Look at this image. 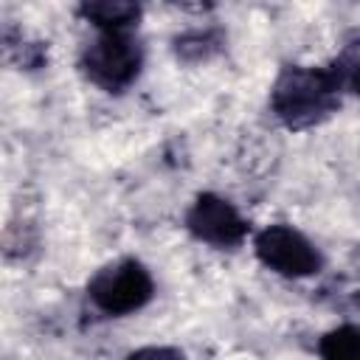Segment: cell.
<instances>
[{
	"label": "cell",
	"mask_w": 360,
	"mask_h": 360,
	"mask_svg": "<svg viewBox=\"0 0 360 360\" xmlns=\"http://www.w3.org/2000/svg\"><path fill=\"white\" fill-rule=\"evenodd\" d=\"M338 79L332 68H284L270 90V107L290 129H304L323 121L338 107Z\"/></svg>",
	"instance_id": "obj_1"
},
{
	"label": "cell",
	"mask_w": 360,
	"mask_h": 360,
	"mask_svg": "<svg viewBox=\"0 0 360 360\" xmlns=\"http://www.w3.org/2000/svg\"><path fill=\"white\" fill-rule=\"evenodd\" d=\"M155 295V281L152 273L138 262V259H118L107 267H101L90 284H87V298L101 315H129L146 307Z\"/></svg>",
	"instance_id": "obj_2"
},
{
	"label": "cell",
	"mask_w": 360,
	"mask_h": 360,
	"mask_svg": "<svg viewBox=\"0 0 360 360\" xmlns=\"http://www.w3.org/2000/svg\"><path fill=\"white\" fill-rule=\"evenodd\" d=\"M143 65V51L138 39L129 37V31H101L84 51H82V70L84 76L107 90H124L135 82Z\"/></svg>",
	"instance_id": "obj_3"
},
{
	"label": "cell",
	"mask_w": 360,
	"mask_h": 360,
	"mask_svg": "<svg viewBox=\"0 0 360 360\" xmlns=\"http://www.w3.org/2000/svg\"><path fill=\"white\" fill-rule=\"evenodd\" d=\"M253 250L259 262L287 278H307L321 270L323 259L318 248L292 225H267L256 233Z\"/></svg>",
	"instance_id": "obj_4"
},
{
	"label": "cell",
	"mask_w": 360,
	"mask_h": 360,
	"mask_svg": "<svg viewBox=\"0 0 360 360\" xmlns=\"http://www.w3.org/2000/svg\"><path fill=\"white\" fill-rule=\"evenodd\" d=\"M186 228L194 239L211 248H219V250L236 248L248 236V222L233 208V202H228L219 194H208V191L200 194L186 211Z\"/></svg>",
	"instance_id": "obj_5"
},
{
	"label": "cell",
	"mask_w": 360,
	"mask_h": 360,
	"mask_svg": "<svg viewBox=\"0 0 360 360\" xmlns=\"http://www.w3.org/2000/svg\"><path fill=\"white\" fill-rule=\"evenodd\" d=\"M79 11L98 31H129L141 17V6L124 0H93V3H82Z\"/></svg>",
	"instance_id": "obj_6"
},
{
	"label": "cell",
	"mask_w": 360,
	"mask_h": 360,
	"mask_svg": "<svg viewBox=\"0 0 360 360\" xmlns=\"http://www.w3.org/2000/svg\"><path fill=\"white\" fill-rule=\"evenodd\" d=\"M321 360H360V323H343L329 329L318 340Z\"/></svg>",
	"instance_id": "obj_7"
},
{
	"label": "cell",
	"mask_w": 360,
	"mask_h": 360,
	"mask_svg": "<svg viewBox=\"0 0 360 360\" xmlns=\"http://www.w3.org/2000/svg\"><path fill=\"white\" fill-rule=\"evenodd\" d=\"M332 73H335L340 90L360 93V39L349 42V45L340 51V56H338L335 65H332Z\"/></svg>",
	"instance_id": "obj_8"
},
{
	"label": "cell",
	"mask_w": 360,
	"mask_h": 360,
	"mask_svg": "<svg viewBox=\"0 0 360 360\" xmlns=\"http://www.w3.org/2000/svg\"><path fill=\"white\" fill-rule=\"evenodd\" d=\"M127 360H186V357L174 346H143V349L129 352Z\"/></svg>",
	"instance_id": "obj_9"
}]
</instances>
